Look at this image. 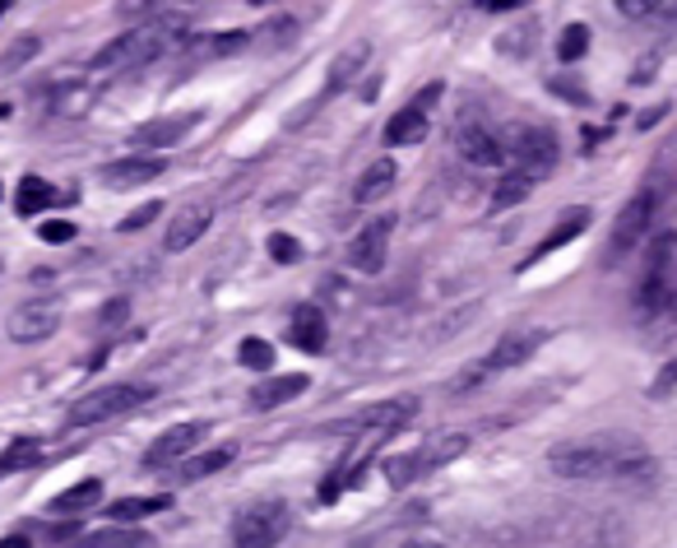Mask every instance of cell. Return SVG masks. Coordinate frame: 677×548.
I'll use <instances>...</instances> for the list:
<instances>
[{
    "instance_id": "603a6c76",
    "label": "cell",
    "mask_w": 677,
    "mask_h": 548,
    "mask_svg": "<svg viewBox=\"0 0 677 548\" xmlns=\"http://www.w3.org/2000/svg\"><path fill=\"white\" fill-rule=\"evenodd\" d=\"M98 502H102V478H84L71 493H57L51 511H57V516H79V511H93Z\"/></svg>"
},
{
    "instance_id": "7402d4cb",
    "label": "cell",
    "mask_w": 677,
    "mask_h": 548,
    "mask_svg": "<svg viewBox=\"0 0 677 548\" xmlns=\"http://www.w3.org/2000/svg\"><path fill=\"white\" fill-rule=\"evenodd\" d=\"M57 200H75V191H57V186H47L42 177H24L20 182V196H14V210H20V214H38V210H47V204H57Z\"/></svg>"
},
{
    "instance_id": "277c9868",
    "label": "cell",
    "mask_w": 677,
    "mask_h": 548,
    "mask_svg": "<svg viewBox=\"0 0 677 548\" xmlns=\"http://www.w3.org/2000/svg\"><path fill=\"white\" fill-rule=\"evenodd\" d=\"M288 502L279 498H260L251 507H241L233 516V548H274L288 535Z\"/></svg>"
},
{
    "instance_id": "ba28073f",
    "label": "cell",
    "mask_w": 677,
    "mask_h": 548,
    "mask_svg": "<svg viewBox=\"0 0 677 548\" xmlns=\"http://www.w3.org/2000/svg\"><path fill=\"white\" fill-rule=\"evenodd\" d=\"M506 159H511V173L529 177V182H543L562 159L557 135H552L548 126H519L511 149H506Z\"/></svg>"
},
{
    "instance_id": "4fadbf2b",
    "label": "cell",
    "mask_w": 677,
    "mask_h": 548,
    "mask_svg": "<svg viewBox=\"0 0 677 548\" xmlns=\"http://www.w3.org/2000/svg\"><path fill=\"white\" fill-rule=\"evenodd\" d=\"M390 233H394V219H372L367 228H362L353 242H349V265L362 270V274H376L380 265H386V256H390Z\"/></svg>"
},
{
    "instance_id": "b9f144b4",
    "label": "cell",
    "mask_w": 677,
    "mask_h": 548,
    "mask_svg": "<svg viewBox=\"0 0 677 548\" xmlns=\"http://www.w3.org/2000/svg\"><path fill=\"white\" fill-rule=\"evenodd\" d=\"M0 548H33V539L28 535H5V539H0Z\"/></svg>"
},
{
    "instance_id": "8d00e7d4",
    "label": "cell",
    "mask_w": 677,
    "mask_h": 548,
    "mask_svg": "<svg viewBox=\"0 0 677 548\" xmlns=\"http://www.w3.org/2000/svg\"><path fill=\"white\" fill-rule=\"evenodd\" d=\"M613 5H617L622 14H627V20H650V14H654L659 5H664V0H613Z\"/></svg>"
},
{
    "instance_id": "cb8c5ba5",
    "label": "cell",
    "mask_w": 677,
    "mask_h": 548,
    "mask_svg": "<svg viewBox=\"0 0 677 548\" xmlns=\"http://www.w3.org/2000/svg\"><path fill=\"white\" fill-rule=\"evenodd\" d=\"M167 507H172L167 493H153V498H121V502H112L108 516L116 525H135V521H145V516H159V511H167Z\"/></svg>"
},
{
    "instance_id": "3957f363",
    "label": "cell",
    "mask_w": 677,
    "mask_h": 548,
    "mask_svg": "<svg viewBox=\"0 0 677 548\" xmlns=\"http://www.w3.org/2000/svg\"><path fill=\"white\" fill-rule=\"evenodd\" d=\"M153 396V386H140V382H116V386H98L89 396H79L71 404V414L65 423L71 427H93V423H108L116 414H130V409H140L145 400Z\"/></svg>"
},
{
    "instance_id": "ee69618b",
    "label": "cell",
    "mask_w": 677,
    "mask_h": 548,
    "mask_svg": "<svg viewBox=\"0 0 677 548\" xmlns=\"http://www.w3.org/2000/svg\"><path fill=\"white\" fill-rule=\"evenodd\" d=\"M404 548H441V544H437V539H409Z\"/></svg>"
},
{
    "instance_id": "4316f807",
    "label": "cell",
    "mask_w": 677,
    "mask_h": 548,
    "mask_svg": "<svg viewBox=\"0 0 677 548\" xmlns=\"http://www.w3.org/2000/svg\"><path fill=\"white\" fill-rule=\"evenodd\" d=\"M585 228H589V210H571V214L562 219V224H557V233H548V237H543V247H538V251L529 256V265H538L543 256H552L562 242H571V237H580Z\"/></svg>"
},
{
    "instance_id": "d590c367",
    "label": "cell",
    "mask_w": 677,
    "mask_h": 548,
    "mask_svg": "<svg viewBox=\"0 0 677 548\" xmlns=\"http://www.w3.org/2000/svg\"><path fill=\"white\" fill-rule=\"evenodd\" d=\"M38 237H42V242H51V247H61V242H71V237H75V224H71V219H47V224L38 228Z\"/></svg>"
},
{
    "instance_id": "30bf717a",
    "label": "cell",
    "mask_w": 677,
    "mask_h": 548,
    "mask_svg": "<svg viewBox=\"0 0 677 548\" xmlns=\"http://www.w3.org/2000/svg\"><path fill=\"white\" fill-rule=\"evenodd\" d=\"M543 331H511L506 339H497V345L488 349V358H482V363L468 372V382L464 386H474V382H482V376L488 372H511V368H519V363H529V358L543 349Z\"/></svg>"
},
{
    "instance_id": "60d3db41",
    "label": "cell",
    "mask_w": 677,
    "mask_h": 548,
    "mask_svg": "<svg viewBox=\"0 0 677 548\" xmlns=\"http://www.w3.org/2000/svg\"><path fill=\"white\" fill-rule=\"evenodd\" d=\"M515 5H525V0H482V10H492V14H501V10H515Z\"/></svg>"
},
{
    "instance_id": "9c48e42d",
    "label": "cell",
    "mask_w": 677,
    "mask_h": 548,
    "mask_svg": "<svg viewBox=\"0 0 677 548\" xmlns=\"http://www.w3.org/2000/svg\"><path fill=\"white\" fill-rule=\"evenodd\" d=\"M437 98H441V84H427L418 98L404 102V108H399L390 122H386V145H390V149L418 145L423 135H427V126H431V108H437Z\"/></svg>"
},
{
    "instance_id": "ac0fdd59",
    "label": "cell",
    "mask_w": 677,
    "mask_h": 548,
    "mask_svg": "<svg viewBox=\"0 0 677 548\" xmlns=\"http://www.w3.org/2000/svg\"><path fill=\"white\" fill-rule=\"evenodd\" d=\"M306 386H311V376H302V372L265 376V382L251 390V404H255V409H279V404H288V400H298Z\"/></svg>"
},
{
    "instance_id": "ab89813d",
    "label": "cell",
    "mask_w": 677,
    "mask_h": 548,
    "mask_svg": "<svg viewBox=\"0 0 677 548\" xmlns=\"http://www.w3.org/2000/svg\"><path fill=\"white\" fill-rule=\"evenodd\" d=\"M121 316H126V298H116V302L108 307V312H102V325H116Z\"/></svg>"
},
{
    "instance_id": "6da1fadb",
    "label": "cell",
    "mask_w": 677,
    "mask_h": 548,
    "mask_svg": "<svg viewBox=\"0 0 677 548\" xmlns=\"http://www.w3.org/2000/svg\"><path fill=\"white\" fill-rule=\"evenodd\" d=\"M552 474L562 478H617V484H650L654 460L650 451L631 447L622 437H589V441H562L548 456Z\"/></svg>"
},
{
    "instance_id": "f1b7e54d",
    "label": "cell",
    "mask_w": 677,
    "mask_h": 548,
    "mask_svg": "<svg viewBox=\"0 0 677 548\" xmlns=\"http://www.w3.org/2000/svg\"><path fill=\"white\" fill-rule=\"evenodd\" d=\"M534 191V182L529 177H519V173H506L497 182V191H492V210H511V204H519Z\"/></svg>"
},
{
    "instance_id": "d6a6232c",
    "label": "cell",
    "mask_w": 677,
    "mask_h": 548,
    "mask_svg": "<svg viewBox=\"0 0 677 548\" xmlns=\"http://www.w3.org/2000/svg\"><path fill=\"white\" fill-rule=\"evenodd\" d=\"M28 57H38V38H20V42H14L5 57H0V71H20Z\"/></svg>"
},
{
    "instance_id": "5b68a950",
    "label": "cell",
    "mask_w": 677,
    "mask_h": 548,
    "mask_svg": "<svg viewBox=\"0 0 677 548\" xmlns=\"http://www.w3.org/2000/svg\"><path fill=\"white\" fill-rule=\"evenodd\" d=\"M654 210H659V191H650V186H645L640 196L627 200V210L617 214L613 237H607V247H603V265H607V270L622 265L640 242H645V233H650V224H654Z\"/></svg>"
},
{
    "instance_id": "8992f818",
    "label": "cell",
    "mask_w": 677,
    "mask_h": 548,
    "mask_svg": "<svg viewBox=\"0 0 677 548\" xmlns=\"http://www.w3.org/2000/svg\"><path fill=\"white\" fill-rule=\"evenodd\" d=\"M464 451H468V437H464V433H441V437H431L427 447H418V451L386 460V478H390L394 488H409L413 478H423V474H431V470L450 465V460L464 456Z\"/></svg>"
},
{
    "instance_id": "83f0119b",
    "label": "cell",
    "mask_w": 677,
    "mask_h": 548,
    "mask_svg": "<svg viewBox=\"0 0 677 548\" xmlns=\"http://www.w3.org/2000/svg\"><path fill=\"white\" fill-rule=\"evenodd\" d=\"M38 456H42L38 441H33V437H20L5 456H0V478H5V474H20V470H28V465H38Z\"/></svg>"
},
{
    "instance_id": "e575fe53",
    "label": "cell",
    "mask_w": 677,
    "mask_h": 548,
    "mask_svg": "<svg viewBox=\"0 0 677 548\" xmlns=\"http://www.w3.org/2000/svg\"><path fill=\"white\" fill-rule=\"evenodd\" d=\"M269 256H274L279 265H292V261H302V247L292 242L288 233H274V237H269Z\"/></svg>"
},
{
    "instance_id": "484cf974",
    "label": "cell",
    "mask_w": 677,
    "mask_h": 548,
    "mask_svg": "<svg viewBox=\"0 0 677 548\" xmlns=\"http://www.w3.org/2000/svg\"><path fill=\"white\" fill-rule=\"evenodd\" d=\"M237 456V447H214V451H204V456H186L181 460V484H196V478H210V474H218L228 460Z\"/></svg>"
},
{
    "instance_id": "836d02e7",
    "label": "cell",
    "mask_w": 677,
    "mask_h": 548,
    "mask_svg": "<svg viewBox=\"0 0 677 548\" xmlns=\"http://www.w3.org/2000/svg\"><path fill=\"white\" fill-rule=\"evenodd\" d=\"M159 214H163V204H159V200H149V204H140V210H135V214H126V219H121V233H140V228H149Z\"/></svg>"
},
{
    "instance_id": "4dcf8cb0",
    "label": "cell",
    "mask_w": 677,
    "mask_h": 548,
    "mask_svg": "<svg viewBox=\"0 0 677 548\" xmlns=\"http://www.w3.org/2000/svg\"><path fill=\"white\" fill-rule=\"evenodd\" d=\"M89 102H93V89H57V98H51V112H57V116H84Z\"/></svg>"
},
{
    "instance_id": "f546056e",
    "label": "cell",
    "mask_w": 677,
    "mask_h": 548,
    "mask_svg": "<svg viewBox=\"0 0 677 548\" xmlns=\"http://www.w3.org/2000/svg\"><path fill=\"white\" fill-rule=\"evenodd\" d=\"M237 358H241V368H251V372H269L274 368V345H265V339H241V349H237Z\"/></svg>"
},
{
    "instance_id": "7a4b0ae2",
    "label": "cell",
    "mask_w": 677,
    "mask_h": 548,
    "mask_svg": "<svg viewBox=\"0 0 677 548\" xmlns=\"http://www.w3.org/2000/svg\"><path fill=\"white\" fill-rule=\"evenodd\" d=\"M181 38H186V24H181V20H153V24H145V28L126 33V38L108 42L89 65H93V71H135V65L159 61L163 51H172Z\"/></svg>"
},
{
    "instance_id": "d4e9b609",
    "label": "cell",
    "mask_w": 677,
    "mask_h": 548,
    "mask_svg": "<svg viewBox=\"0 0 677 548\" xmlns=\"http://www.w3.org/2000/svg\"><path fill=\"white\" fill-rule=\"evenodd\" d=\"M372 57V47L367 42H353L349 51H339L335 65H329V84H325V94H339L343 84H353V75L362 71V61Z\"/></svg>"
},
{
    "instance_id": "d6986e66",
    "label": "cell",
    "mask_w": 677,
    "mask_h": 548,
    "mask_svg": "<svg viewBox=\"0 0 677 548\" xmlns=\"http://www.w3.org/2000/svg\"><path fill=\"white\" fill-rule=\"evenodd\" d=\"M288 339L292 345H298L302 353H321L325 349V316H321V307H298V312H292V325H288Z\"/></svg>"
},
{
    "instance_id": "7bdbcfd3",
    "label": "cell",
    "mask_w": 677,
    "mask_h": 548,
    "mask_svg": "<svg viewBox=\"0 0 677 548\" xmlns=\"http://www.w3.org/2000/svg\"><path fill=\"white\" fill-rule=\"evenodd\" d=\"M668 386H677V363H668L664 376H659V390H668Z\"/></svg>"
},
{
    "instance_id": "52a82bcc",
    "label": "cell",
    "mask_w": 677,
    "mask_h": 548,
    "mask_svg": "<svg viewBox=\"0 0 677 548\" xmlns=\"http://www.w3.org/2000/svg\"><path fill=\"white\" fill-rule=\"evenodd\" d=\"M673 233H659L645 256V274H640L636 288V312L640 316H659L673 302Z\"/></svg>"
},
{
    "instance_id": "8fae6325",
    "label": "cell",
    "mask_w": 677,
    "mask_h": 548,
    "mask_svg": "<svg viewBox=\"0 0 677 548\" xmlns=\"http://www.w3.org/2000/svg\"><path fill=\"white\" fill-rule=\"evenodd\" d=\"M57 325H61L57 302L33 298V302H20V307H14L10 321H5V331H10L14 345H42V339L57 335Z\"/></svg>"
},
{
    "instance_id": "f6af8a7d",
    "label": "cell",
    "mask_w": 677,
    "mask_h": 548,
    "mask_svg": "<svg viewBox=\"0 0 677 548\" xmlns=\"http://www.w3.org/2000/svg\"><path fill=\"white\" fill-rule=\"evenodd\" d=\"M10 5H20V0H0V20H5V10H10Z\"/></svg>"
},
{
    "instance_id": "5bb4252c",
    "label": "cell",
    "mask_w": 677,
    "mask_h": 548,
    "mask_svg": "<svg viewBox=\"0 0 677 548\" xmlns=\"http://www.w3.org/2000/svg\"><path fill=\"white\" fill-rule=\"evenodd\" d=\"M196 126H200V112L153 116V122H145V126H135V130H130V145H135V149H167V145L186 140V135L196 130Z\"/></svg>"
},
{
    "instance_id": "44dd1931",
    "label": "cell",
    "mask_w": 677,
    "mask_h": 548,
    "mask_svg": "<svg viewBox=\"0 0 677 548\" xmlns=\"http://www.w3.org/2000/svg\"><path fill=\"white\" fill-rule=\"evenodd\" d=\"M153 539L145 530H130V525H108V530H93V535H84L65 548H149Z\"/></svg>"
},
{
    "instance_id": "7c38bea8",
    "label": "cell",
    "mask_w": 677,
    "mask_h": 548,
    "mask_svg": "<svg viewBox=\"0 0 677 548\" xmlns=\"http://www.w3.org/2000/svg\"><path fill=\"white\" fill-rule=\"evenodd\" d=\"M204 433H210V423H177V427H167L163 437H153V447H149V456H145V465H149V470L177 465V460H186L190 451L200 447Z\"/></svg>"
},
{
    "instance_id": "1f68e13d",
    "label": "cell",
    "mask_w": 677,
    "mask_h": 548,
    "mask_svg": "<svg viewBox=\"0 0 677 548\" xmlns=\"http://www.w3.org/2000/svg\"><path fill=\"white\" fill-rule=\"evenodd\" d=\"M589 51V28L585 24H571L566 33H562V42H557V57L562 61H580Z\"/></svg>"
},
{
    "instance_id": "f35d334b",
    "label": "cell",
    "mask_w": 677,
    "mask_h": 548,
    "mask_svg": "<svg viewBox=\"0 0 677 548\" xmlns=\"http://www.w3.org/2000/svg\"><path fill=\"white\" fill-rule=\"evenodd\" d=\"M116 14L121 20H145V14H153V0H116Z\"/></svg>"
},
{
    "instance_id": "2e32d148",
    "label": "cell",
    "mask_w": 677,
    "mask_h": 548,
    "mask_svg": "<svg viewBox=\"0 0 677 548\" xmlns=\"http://www.w3.org/2000/svg\"><path fill=\"white\" fill-rule=\"evenodd\" d=\"M214 224V204L210 200H196V204H186V210L172 219L167 233H163V247L167 251H186V247H196L204 233H210Z\"/></svg>"
},
{
    "instance_id": "74e56055",
    "label": "cell",
    "mask_w": 677,
    "mask_h": 548,
    "mask_svg": "<svg viewBox=\"0 0 677 548\" xmlns=\"http://www.w3.org/2000/svg\"><path fill=\"white\" fill-rule=\"evenodd\" d=\"M214 47H204V57H228V51H237L241 42H247V33H218V38H210Z\"/></svg>"
},
{
    "instance_id": "e0dca14e",
    "label": "cell",
    "mask_w": 677,
    "mask_h": 548,
    "mask_svg": "<svg viewBox=\"0 0 677 548\" xmlns=\"http://www.w3.org/2000/svg\"><path fill=\"white\" fill-rule=\"evenodd\" d=\"M163 167L167 163L159 153H130V159H116V163L102 167V182H108L112 191H130V186H145L153 177H163Z\"/></svg>"
},
{
    "instance_id": "ffe728a7",
    "label": "cell",
    "mask_w": 677,
    "mask_h": 548,
    "mask_svg": "<svg viewBox=\"0 0 677 548\" xmlns=\"http://www.w3.org/2000/svg\"><path fill=\"white\" fill-rule=\"evenodd\" d=\"M394 177H399V167H394V159L386 153V159H376V163L367 167V173L358 177V186H353V200H358V204H372V200H380V196H386L390 186H394Z\"/></svg>"
},
{
    "instance_id": "9a60e30c",
    "label": "cell",
    "mask_w": 677,
    "mask_h": 548,
    "mask_svg": "<svg viewBox=\"0 0 677 548\" xmlns=\"http://www.w3.org/2000/svg\"><path fill=\"white\" fill-rule=\"evenodd\" d=\"M455 145H460V153L474 167H501V163H506V145H501V135L488 130L482 122H464L455 130Z\"/></svg>"
}]
</instances>
